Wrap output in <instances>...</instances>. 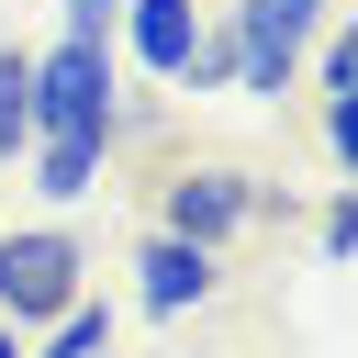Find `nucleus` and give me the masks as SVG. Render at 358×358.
Returning a JSON list of instances; mask_svg holds the SVG:
<instances>
[{
  "label": "nucleus",
  "instance_id": "1",
  "mask_svg": "<svg viewBox=\"0 0 358 358\" xmlns=\"http://www.w3.org/2000/svg\"><path fill=\"white\" fill-rule=\"evenodd\" d=\"M324 34V0H224V22H201V78L190 90H246V101H280L302 78Z\"/></svg>",
  "mask_w": 358,
  "mask_h": 358
},
{
  "label": "nucleus",
  "instance_id": "2",
  "mask_svg": "<svg viewBox=\"0 0 358 358\" xmlns=\"http://www.w3.org/2000/svg\"><path fill=\"white\" fill-rule=\"evenodd\" d=\"M78 291H90V246L67 224H0V324L11 336H45Z\"/></svg>",
  "mask_w": 358,
  "mask_h": 358
},
{
  "label": "nucleus",
  "instance_id": "3",
  "mask_svg": "<svg viewBox=\"0 0 358 358\" xmlns=\"http://www.w3.org/2000/svg\"><path fill=\"white\" fill-rule=\"evenodd\" d=\"M112 112H123V90H112V45H45L34 56V145L45 134H78V145H112Z\"/></svg>",
  "mask_w": 358,
  "mask_h": 358
},
{
  "label": "nucleus",
  "instance_id": "4",
  "mask_svg": "<svg viewBox=\"0 0 358 358\" xmlns=\"http://www.w3.org/2000/svg\"><path fill=\"white\" fill-rule=\"evenodd\" d=\"M268 213V190L246 179V168H224V157H201V168H168L157 179V235H179V246H235L246 224Z\"/></svg>",
  "mask_w": 358,
  "mask_h": 358
},
{
  "label": "nucleus",
  "instance_id": "5",
  "mask_svg": "<svg viewBox=\"0 0 358 358\" xmlns=\"http://www.w3.org/2000/svg\"><path fill=\"white\" fill-rule=\"evenodd\" d=\"M112 45H123L157 90H190V78H201V11H190V0H123Z\"/></svg>",
  "mask_w": 358,
  "mask_h": 358
},
{
  "label": "nucleus",
  "instance_id": "6",
  "mask_svg": "<svg viewBox=\"0 0 358 358\" xmlns=\"http://www.w3.org/2000/svg\"><path fill=\"white\" fill-rule=\"evenodd\" d=\"M213 291H224V257H213V246H179V235H145V246H134V302H145L157 324L201 313Z\"/></svg>",
  "mask_w": 358,
  "mask_h": 358
},
{
  "label": "nucleus",
  "instance_id": "7",
  "mask_svg": "<svg viewBox=\"0 0 358 358\" xmlns=\"http://www.w3.org/2000/svg\"><path fill=\"white\" fill-rule=\"evenodd\" d=\"M101 157H112V145H78V134H45V145H34L22 168H34V190H45V201H90V190H101Z\"/></svg>",
  "mask_w": 358,
  "mask_h": 358
},
{
  "label": "nucleus",
  "instance_id": "8",
  "mask_svg": "<svg viewBox=\"0 0 358 358\" xmlns=\"http://www.w3.org/2000/svg\"><path fill=\"white\" fill-rule=\"evenodd\" d=\"M34 157V45H0V168Z\"/></svg>",
  "mask_w": 358,
  "mask_h": 358
},
{
  "label": "nucleus",
  "instance_id": "9",
  "mask_svg": "<svg viewBox=\"0 0 358 358\" xmlns=\"http://www.w3.org/2000/svg\"><path fill=\"white\" fill-rule=\"evenodd\" d=\"M45 358H112V302H90V291H78V302L45 324Z\"/></svg>",
  "mask_w": 358,
  "mask_h": 358
},
{
  "label": "nucleus",
  "instance_id": "10",
  "mask_svg": "<svg viewBox=\"0 0 358 358\" xmlns=\"http://www.w3.org/2000/svg\"><path fill=\"white\" fill-rule=\"evenodd\" d=\"M313 145H324V168L358 190V90H324V112H313Z\"/></svg>",
  "mask_w": 358,
  "mask_h": 358
},
{
  "label": "nucleus",
  "instance_id": "11",
  "mask_svg": "<svg viewBox=\"0 0 358 358\" xmlns=\"http://www.w3.org/2000/svg\"><path fill=\"white\" fill-rule=\"evenodd\" d=\"M302 67H313V90H358V11H347V22L302 56Z\"/></svg>",
  "mask_w": 358,
  "mask_h": 358
},
{
  "label": "nucleus",
  "instance_id": "12",
  "mask_svg": "<svg viewBox=\"0 0 358 358\" xmlns=\"http://www.w3.org/2000/svg\"><path fill=\"white\" fill-rule=\"evenodd\" d=\"M313 235H324V257H358V190H336V201H324V224H313Z\"/></svg>",
  "mask_w": 358,
  "mask_h": 358
},
{
  "label": "nucleus",
  "instance_id": "13",
  "mask_svg": "<svg viewBox=\"0 0 358 358\" xmlns=\"http://www.w3.org/2000/svg\"><path fill=\"white\" fill-rule=\"evenodd\" d=\"M112 22H123V0H67V45H112Z\"/></svg>",
  "mask_w": 358,
  "mask_h": 358
},
{
  "label": "nucleus",
  "instance_id": "14",
  "mask_svg": "<svg viewBox=\"0 0 358 358\" xmlns=\"http://www.w3.org/2000/svg\"><path fill=\"white\" fill-rule=\"evenodd\" d=\"M0 358H22V336H11V324H0Z\"/></svg>",
  "mask_w": 358,
  "mask_h": 358
}]
</instances>
